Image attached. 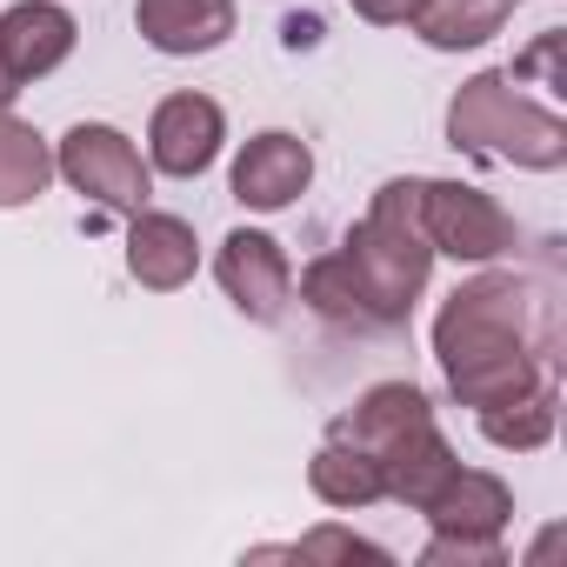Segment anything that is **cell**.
I'll return each mask as SVG.
<instances>
[{
    "label": "cell",
    "instance_id": "ba28073f",
    "mask_svg": "<svg viewBox=\"0 0 567 567\" xmlns=\"http://www.w3.org/2000/svg\"><path fill=\"white\" fill-rule=\"evenodd\" d=\"M227 141V114L207 101V94H167L154 107V127H147V147H154V167L174 174V181H194L214 167Z\"/></svg>",
    "mask_w": 567,
    "mask_h": 567
},
{
    "label": "cell",
    "instance_id": "30bf717a",
    "mask_svg": "<svg viewBox=\"0 0 567 567\" xmlns=\"http://www.w3.org/2000/svg\"><path fill=\"white\" fill-rule=\"evenodd\" d=\"M127 220H134V227H127V274L141 280V288H154V295L187 288L194 267H200L194 227H187L181 214H154V207H141V214H127Z\"/></svg>",
    "mask_w": 567,
    "mask_h": 567
},
{
    "label": "cell",
    "instance_id": "6da1fadb",
    "mask_svg": "<svg viewBox=\"0 0 567 567\" xmlns=\"http://www.w3.org/2000/svg\"><path fill=\"white\" fill-rule=\"evenodd\" d=\"M434 354L461 408H494L560 374V315L540 280L481 274L461 280L434 321Z\"/></svg>",
    "mask_w": 567,
    "mask_h": 567
},
{
    "label": "cell",
    "instance_id": "ac0fdd59",
    "mask_svg": "<svg viewBox=\"0 0 567 567\" xmlns=\"http://www.w3.org/2000/svg\"><path fill=\"white\" fill-rule=\"evenodd\" d=\"M481 414V434L494 447H547L554 441V421H560V388H534V394H514V401H494V408H474Z\"/></svg>",
    "mask_w": 567,
    "mask_h": 567
},
{
    "label": "cell",
    "instance_id": "52a82bcc",
    "mask_svg": "<svg viewBox=\"0 0 567 567\" xmlns=\"http://www.w3.org/2000/svg\"><path fill=\"white\" fill-rule=\"evenodd\" d=\"M308 181H315V154H308V141L288 134V127L254 134V141L240 147V161H234V200L254 207V214L295 207V200L308 194Z\"/></svg>",
    "mask_w": 567,
    "mask_h": 567
},
{
    "label": "cell",
    "instance_id": "5b68a950",
    "mask_svg": "<svg viewBox=\"0 0 567 567\" xmlns=\"http://www.w3.org/2000/svg\"><path fill=\"white\" fill-rule=\"evenodd\" d=\"M421 227H427V247L434 254L467 260V267L501 260L520 240V227L507 220V207L494 194L467 187V181H421Z\"/></svg>",
    "mask_w": 567,
    "mask_h": 567
},
{
    "label": "cell",
    "instance_id": "8fae6325",
    "mask_svg": "<svg viewBox=\"0 0 567 567\" xmlns=\"http://www.w3.org/2000/svg\"><path fill=\"white\" fill-rule=\"evenodd\" d=\"M427 520H434V534H474V540H501V527H507V514H514V494H507V481L501 474H481V467H454L434 494H427V507H421Z\"/></svg>",
    "mask_w": 567,
    "mask_h": 567
},
{
    "label": "cell",
    "instance_id": "3957f363",
    "mask_svg": "<svg viewBox=\"0 0 567 567\" xmlns=\"http://www.w3.org/2000/svg\"><path fill=\"white\" fill-rule=\"evenodd\" d=\"M447 141L461 154L481 161H507V167H534L554 174L567 161V127L554 107L520 94V74H474L454 107H447Z\"/></svg>",
    "mask_w": 567,
    "mask_h": 567
},
{
    "label": "cell",
    "instance_id": "9a60e30c",
    "mask_svg": "<svg viewBox=\"0 0 567 567\" xmlns=\"http://www.w3.org/2000/svg\"><path fill=\"white\" fill-rule=\"evenodd\" d=\"M507 8H514V0H421L414 28H421L427 48L461 54V48H481V41L501 34L507 28Z\"/></svg>",
    "mask_w": 567,
    "mask_h": 567
},
{
    "label": "cell",
    "instance_id": "5bb4252c",
    "mask_svg": "<svg viewBox=\"0 0 567 567\" xmlns=\"http://www.w3.org/2000/svg\"><path fill=\"white\" fill-rule=\"evenodd\" d=\"M454 467H461V461H454V447L441 441V427L421 421L414 434H401V441L381 454V494L401 501V507H427V494H434Z\"/></svg>",
    "mask_w": 567,
    "mask_h": 567
},
{
    "label": "cell",
    "instance_id": "d6986e66",
    "mask_svg": "<svg viewBox=\"0 0 567 567\" xmlns=\"http://www.w3.org/2000/svg\"><path fill=\"white\" fill-rule=\"evenodd\" d=\"M301 301H308L321 321H334V328L374 334V321H368V301H361V288H354V274H348V260H341V254H321V260H308V274H301Z\"/></svg>",
    "mask_w": 567,
    "mask_h": 567
},
{
    "label": "cell",
    "instance_id": "8992f818",
    "mask_svg": "<svg viewBox=\"0 0 567 567\" xmlns=\"http://www.w3.org/2000/svg\"><path fill=\"white\" fill-rule=\"evenodd\" d=\"M214 274H220L227 301H234L247 321L274 328L280 315H288L295 267H288V254H280V240H267V234H254V227H234V234L220 240V254H214Z\"/></svg>",
    "mask_w": 567,
    "mask_h": 567
},
{
    "label": "cell",
    "instance_id": "277c9868",
    "mask_svg": "<svg viewBox=\"0 0 567 567\" xmlns=\"http://www.w3.org/2000/svg\"><path fill=\"white\" fill-rule=\"evenodd\" d=\"M54 174H61L74 194H87L94 207H107V214H141L147 194H154V174H147L141 147H134L121 127H101V121L68 127V141H61V154H54Z\"/></svg>",
    "mask_w": 567,
    "mask_h": 567
},
{
    "label": "cell",
    "instance_id": "2e32d148",
    "mask_svg": "<svg viewBox=\"0 0 567 567\" xmlns=\"http://www.w3.org/2000/svg\"><path fill=\"white\" fill-rule=\"evenodd\" d=\"M308 487H315L328 507H374V501H388V494H381V461H374L368 447H354V441H334V434H328V447L315 454Z\"/></svg>",
    "mask_w": 567,
    "mask_h": 567
},
{
    "label": "cell",
    "instance_id": "e0dca14e",
    "mask_svg": "<svg viewBox=\"0 0 567 567\" xmlns=\"http://www.w3.org/2000/svg\"><path fill=\"white\" fill-rule=\"evenodd\" d=\"M48 181H54V147H48L28 121L0 114V207H28V200H41Z\"/></svg>",
    "mask_w": 567,
    "mask_h": 567
},
{
    "label": "cell",
    "instance_id": "44dd1931",
    "mask_svg": "<svg viewBox=\"0 0 567 567\" xmlns=\"http://www.w3.org/2000/svg\"><path fill=\"white\" fill-rule=\"evenodd\" d=\"M427 567H501V540H474V534H434L427 540V554H421Z\"/></svg>",
    "mask_w": 567,
    "mask_h": 567
},
{
    "label": "cell",
    "instance_id": "4fadbf2b",
    "mask_svg": "<svg viewBox=\"0 0 567 567\" xmlns=\"http://www.w3.org/2000/svg\"><path fill=\"white\" fill-rule=\"evenodd\" d=\"M421 421H434V408H427V394L414 388V381H381V388H368L348 414H334V441H354V447H368L374 461L401 441V434H414Z\"/></svg>",
    "mask_w": 567,
    "mask_h": 567
},
{
    "label": "cell",
    "instance_id": "9c48e42d",
    "mask_svg": "<svg viewBox=\"0 0 567 567\" xmlns=\"http://www.w3.org/2000/svg\"><path fill=\"white\" fill-rule=\"evenodd\" d=\"M81 28L68 8H54V0H21V8L0 14V61H8V74L28 87L41 74H54L68 54H74Z\"/></svg>",
    "mask_w": 567,
    "mask_h": 567
},
{
    "label": "cell",
    "instance_id": "7c38bea8",
    "mask_svg": "<svg viewBox=\"0 0 567 567\" xmlns=\"http://www.w3.org/2000/svg\"><path fill=\"white\" fill-rule=\"evenodd\" d=\"M134 28L161 54H214L234 34V0H134Z\"/></svg>",
    "mask_w": 567,
    "mask_h": 567
},
{
    "label": "cell",
    "instance_id": "7a4b0ae2",
    "mask_svg": "<svg viewBox=\"0 0 567 567\" xmlns=\"http://www.w3.org/2000/svg\"><path fill=\"white\" fill-rule=\"evenodd\" d=\"M354 288L368 301V321L374 334H394L408 328L427 274H434V247H427V227H421V181H388L368 207V220L348 234L341 247Z\"/></svg>",
    "mask_w": 567,
    "mask_h": 567
},
{
    "label": "cell",
    "instance_id": "7402d4cb",
    "mask_svg": "<svg viewBox=\"0 0 567 567\" xmlns=\"http://www.w3.org/2000/svg\"><path fill=\"white\" fill-rule=\"evenodd\" d=\"M348 8H354L361 21H374V28H408V21L421 14V0H348Z\"/></svg>",
    "mask_w": 567,
    "mask_h": 567
},
{
    "label": "cell",
    "instance_id": "ffe728a7",
    "mask_svg": "<svg viewBox=\"0 0 567 567\" xmlns=\"http://www.w3.org/2000/svg\"><path fill=\"white\" fill-rule=\"evenodd\" d=\"M368 560V567H388V547H374V540H361V534H341V527H321V534H308V540H295V547H260L254 560Z\"/></svg>",
    "mask_w": 567,
    "mask_h": 567
},
{
    "label": "cell",
    "instance_id": "603a6c76",
    "mask_svg": "<svg viewBox=\"0 0 567 567\" xmlns=\"http://www.w3.org/2000/svg\"><path fill=\"white\" fill-rule=\"evenodd\" d=\"M14 94H21V81L8 74V61H0V114H8V107H14Z\"/></svg>",
    "mask_w": 567,
    "mask_h": 567
}]
</instances>
